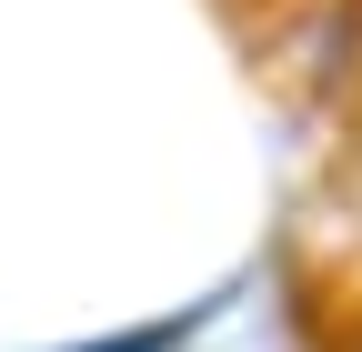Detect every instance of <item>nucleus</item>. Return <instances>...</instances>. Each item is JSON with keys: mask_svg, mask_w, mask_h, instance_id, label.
Here are the masks:
<instances>
[{"mask_svg": "<svg viewBox=\"0 0 362 352\" xmlns=\"http://www.w3.org/2000/svg\"><path fill=\"white\" fill-rule=\"evenodd\" d=\"M171 342H181V332L161 322V332H131V342H101V352H171Z\"/></svg>", "mask_w": 362, "mask_h": 352, "instance_id": "f257e3e1", "label": "nucleus"}]
</instances>
